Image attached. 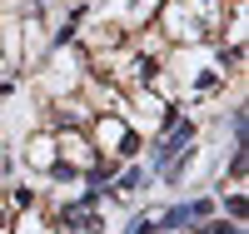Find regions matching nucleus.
<instances>
[{
  "label": "nucleus",
  "instance_id": "nucleus-1",
  "mask_svg": "<svg viewBox=\"0 0 249 234\" xmlns=\"http://www.w3.org/2000/svg\"><path fill=\"white\" fill-rule=\"evenodd\" d=\"M160 25L179 45H219L224 0H170V5H160Z\"/></svg>",
  "mask_w": 249,
  "mask_h": 234
},
{
  "label": "nucleus",
  "instance_id": "nucleus-3",
  "mask_svg": "<svg viewBox=\"0 0 249 234\" xmlns=\"http://www.w3.org/2000/svg\"><path fill=\"white\" fill-rule=\"evenodd\" d=\"M184 234H244V229H239V219H224V215H210V219L190 224Z\"/></svg>",
  "mask_w": 249,
  "mask_h": 234
},
{
  "label": "nucleus",
  "instance_id": "nucleus-4",
  "mask_svg": "<svg viewBox=\"0 0 249 234\" xmlns=\"http://www.w3.org/2000/svg\"><path fill=\"white\" fill-rule=\"evenodd\" d=\"M120 234H160L155 229V209H130V219H124Z\"/></svg>",
  "mask_w": 249,
  "mask_h": 234
},
{
  "label": "nucleus",
  "instance_id": "nucleus-5",
  "mask_svg": "<svg viewBox=\"0 0 249 234\" xmlns=\"http://www.w3.org/2000/svg\"><path fill=\"white\" fill-rule=\"evenodd\" d=\"M25 209H40V195L30 184H15L10 189V215H25Z\"/></svg>",
  "mask_w": 249,
  "mask_h": 234
},
{
  "label": "nucleus",
  "instance_id": "nucleus-2",
  "mask_svg": "<svg viewBox=\"0 0 249 234\" xmlns=\"http://www.w3.org/2000/svg\"><path fill=\"white\" fill-rule=\"evenodd\" d=\"M20 155H25V169H35V175H45V164L55 160V130H40V135H30Z\"/></svg>",
  "mask_w": 249,
  "mask_h": 234
}]
</instances>
